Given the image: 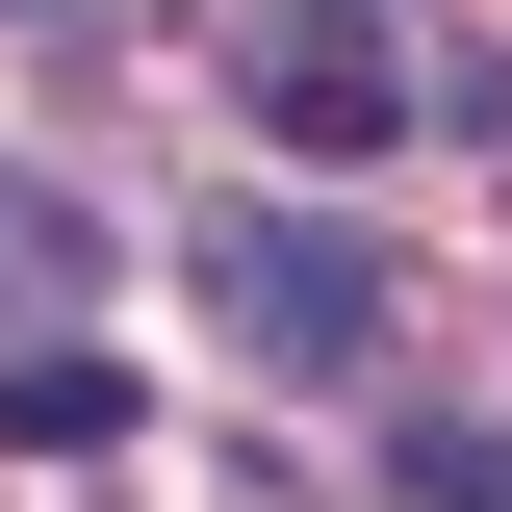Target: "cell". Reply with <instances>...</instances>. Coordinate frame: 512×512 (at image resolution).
Instances as JSON below:
<instances>
[{
    "instance_id": "obj_1",
    "label": "cell",
    "mask_w": 512,
    "mask_h": 512,
    "mask_svg": "<svg viewBox=\"0 0 512 512\" xmlns=\"http://www.w3.org/2000/svg\"><path fill=\"white\" fill-rule=\"evenodd\" d=\"M205 333L282 359V384H359V359H384V256L308 231V205H231V231H205Z\"/></svg>"
},
{
    "instance_id": "obj_2",
    "label": "cell",
    "mask_w": 512,
    "mask_h": 512,
    "mask_svg": "<svg viewBox=\"0 0 512 512\" xmlns=\"http://www.w3.org/2000/svg\"><path fill=\"white\" fill-rule=\"evenodd\" d=\"M256 128H282L308 180H359L384 128H410V52H384L359 0H282V26H256Z\"/></svg>"
},
{
    "instance_id": "obj_3",
    "label": "cell",
    "mask_w": 512,
    "mask_h": 512,
    "mask_svg": "<svg viewBox=\"0 0 512 512\" xmlns=\"http://www.w3.org/2000/svg\"><path fill=\"white\" fill-rule=\"evenodd\" d=\"M128 436V359H52V333H26V359H0V461H103Z\"/></svg>"
},
{
    "instance_id": "obj_4",
    "label": "cell",
    "mask_w": 512,
    "mask_h": 512,
    "mask_svg": "<svg viewBox=\"0 0 512 512\" xmlns=\"http://www.w3.org/2000/svg\"><path fill=\"white\" fill-rule=\"evenodd\" d=\"M52 282H77V205H52V180H0V308H52Z\"/></svg>"
},
{
    "instance_id": "obj_5",
    "label": "cell",
    "mask_w": 512,
    "mask_h": 512,
    "mask_svg": "<svg viewBox=\"0 0 512 512\" xmlns=\"http://www.w3.org/2000/svg\"><path fill=\"white\" fill-rule=\"evenodd\" d=\"M410 512H512V436H461V410H436V436H410Z\"/></svg>"
}]
</instances>
